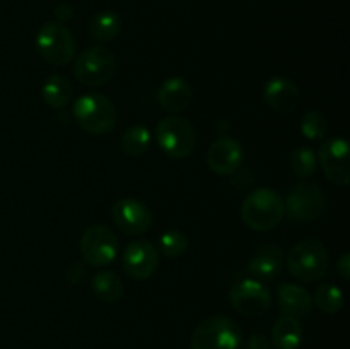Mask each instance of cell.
<instances>
[{
  "mask_svg": "<svg viewBox=\"0 0 350 349\" xmlns=\"http://www.w3.org/2000/svg\"><path fill=\"white\" fill-rule=\"evenodd\" d=\"M286 216L284 198L277 190L262 187L253 190L241 204V219L250 229L258 233L272 231Z\"/></svg>",
  "mask_w": 350,
  "mask_h": 349,
  "instance_id": "cell-1",
  "label": "cell"
},
{
  "mask_svg": "<svg viewBox=\"0 0 350 349\" xmlns=\"http://www.w3.org/2000/svg\"><path fill=\"white\" fill-rule=\"evenodd\" d=\"M75 122L91 135H106L116 125V106L108 96L99 92H88L75 99L72 108Z\"/></svg>",
  "mask_w": 350,
  "mask_h": 349,
  "instance_id": "cell-2",
  "label": "cell"
},
{
  "mask_svg": "<svg viewBox=\"0 0 350 349\" xmlns=\"http://www.w3.org/2000/svg\"><path fill=\"white\" fill-rule=\"evenodd\" d=\"M291 276L301 283H317L323 279L330 263L328 250L320 240L306 238L297 242L286 257Z\"/></svg>",
  "mask_w": 350,
  "mask_h": 349,
  "instance_id": "cell-3",
  "label": "cell"
},
{
  "mask_svg": "<svg viewBox=\"0 0 350 349\" xmlns=\"http://www.w3.org/2000/svg\"><path fill=\"white\" fill-rule=\"evenodd\" d=\"M243 332L234 320L222 315L207 317L193 328L190 337L191 349H238Z\"/></svg>",
  "mask_w": 350,
  "mask_h": 349,
  "instance_id": "cell-4",
  "label": "cell"
},
{
  "mask_svg": "<svg viewBox=\"0 0 350 349\" xmlns=\"http://www.w3.org/2000/svg\"><path fill=\"white\" fill-rule=\"evenodd\" d=\"M156 137L159 147L171 159H185L197 147V132L187 118L170 115L157 123Z\"/></svg>",
  "mask_w": 350,
  "mask_h": 349,
  "instance_id": "cell-5",
  "label": "cell"
},
{
  "mask_svg": "<svg viewBox=\"0 0 350 349\" xmlns=\"http://www.w3.org/2000/svg\"><path fill=\"white\" fill-rule=\"evenodd\" d=\"M118 62L105 47H91L81 51L74 64V75L81 84L89 88H101L108 84L116 74Z\"/></svg>",
  "mask_w": 350,
  "mask_h": 349,
  "instance_id": "cell-6",
  "label": "cell"
},
{
  "mask_svg": "<svg viewBox=\"0 0 350 349\" xmlns=\"http://www.w3.org/2000/svg\"><path fill=\"white\" fill-rule=\"evenodd\" d=\"M36 50L48 64L64 67L75 57V40L65 24L44 23L36 34Z\"/></svg>",
  "mask_w": 350,
  "mask_h": 349,
  "instance_id": "cell-7",
  "label": "cell"
},
{
  "mask_svg": "<svg viewBox=\"0 0 350 349\" xmlns=\"http://www.w3.org/2000/svg\"><path fill=\"white\" fill-rule=\"evenodd\" d=\"M284 207L291 221L311 222L321 218L327 207V198L317 183L301 181L289 190Z\"/></svg>",
  "mask_w": 350,
  "mask_h": 349,
  "instance_id": "cell-8",
  "label": "cell"
},
{
  "mask_svg": "<svg viewBox=\"0 0 350 349\" xmlns=\"http://www.w3.org/2000/svg\"><path fill=\"white\" fill-rule=\"evenodd\" d=\"M120 240L113 229L105 224H92L81 238V255L92 267H105L118 255Z\"/></svg>",
  "mask_w": 350,
  "mask_h": 349,
  "instance_id": "cell-9",
  "label": "cell"
},
{
  "mask_svg": "<svg viewBox=\"0 0 350 349\" xmlns=\"http://www.w3.org/2000/svg\"><path fill=\"white\" fill-rule=\"evenodd\" d=\"M229 301L245 317H262L272 307V293L256 279H243L229 289Z\"/></svg>",
  "mask_w": 350,
  "mask_h": 349,
  "instance_id": "cell-10",
  "label": "cell"
},
{
  "mask_svg": "<svg viewBox=\"0 0 350 349\" xmlns=\"http://www.w3.org/2000/svg\"><path fill=\"white\" fill-rule=\"evenodd\" d=\"M113 221L116 228L129 236L144 235L154 222L152 211L142 201L133 197L120 198L111 209Z\"/></svg>",
  "mask_w": 350,
  "mask_h": 349,
  "instance_id": "cell-11",
  "label": "cell"
},
{
  "mask_svg": "<svg viewBox=\"0 0 350 349\" xmlns=\"http://www.w3.org/2000/svg\"><path fill=\"white\" fill-rule=\"evenodd\" d=\"M323 173L328 180L338 187H347L350 181V163H349V142L342 137L327 139L318 151Z\"/></svg>",
  "mask_w": 350,
  "mask_h": 349,
  "instance_id": "cell-12",
  "label": "cell"
},
{
  "mask_svg": "<svg viewBox=\"0 0 350 349\" xmlns=\"http://www.w3.org/2000/svg\"><path fill=\"white\" fill-rule=\"evenodd\" d=\"M122 267L132 279H149L159 267V252L147 240L129 243L122 257Z\"/></svg>",
  "mask_w": 350,
  "mask_h": 349,
  "instance_id": "cell-13",
  "label": "cell"
},
{
  "mask_svg": "<svg viewBox=\"0 0 350 349\" xmlns=\"http://www.w3.org/2000/svg\"><path fill=\"white\" fill-rule=\"evenodd\" d=\"M245 151L236 139L228 135L219 137L211 144L207 153V164L215 174L228 177L234 174L241 168Z\"/></svg>",
  "mask_w": 350,
  "mask_h": 349,
  "instance_id": "cell-14",
  "label": "cell"
},
{
  "mask_svg": "<svg viewBox=\"0 0 350 349\" xmlns=\"http://www.w3.org/2000/svg\"><path fill=\"white\" fill-rule=\"evenodd\" d=\"M286 260L284 248L277 243H265L260 248L255 250L248 262V272L252 274L253 279L265 283V281H273L280 274Z\"/></svg>",
  "mask_w": 350,
  "mask_h": 349,
  "instance_id": "cell-15",
  "label": "cell"
},
{
  "mask_svg": "<svg viewBox=\"0 0 350 349\" xmlns=\"http://www.w3.org/2000/svg\"><path fill=\"white\" fill-rule=\"evenodd\" d=\"M263 99L273 112L291 113L299 105V89L291 79L277 75L263 88Z\"/></svg>",
  "mask_w": 350,
  "mask_h": 349,
  "instance_id": "cell-16",
  "label": "cell"
},
{
  "mask_svg": "<svg viewBox=\"0 0 350 349\" xmlns=\"http://www.w3.org/2000/svg\"><path fill=\"white\" fill-rule=\"evenodd\" d=\"M191 99H193V89H191L190 82L185 77H170L159 86L157 91V101L159 106L171 115L183 112L190 106Z\"/></svg>",
  "mask_w": 350,
  "mask_h": 349,
  "instance_id": "cell-17",
  "label": "cell"
},
{
  "mask_svg": "<svg viewBox=\"0 0 350 349\" xmlns=\"http://www.w3.org/2000/svg\"><path fill=\"white\" fill-rule=\"evenodd\" d=\"M277 301H279L282 315L296 318L308 317L313 308V296L310 294V291L293 283L280 284L277 289Z\"/></svg>",
  "mask_w": 350,
  "mask_h": 349,
  "instance_id": "cell-18",
  "label": "cell"
},
{
  "mask_svg": "<svg viewBox=\"0 0 350 349\" xmlns=\"http://www.w3.org/2000/svg\"><path fill=\"white\" fill-rule=\"evenodd\" d=\"M304 328L299 318L282 315L272 327V344L277 349H297L303 342Z\"/></svg>",
  "mask_w": 350,
  "mask_h": 349,
  "instance_id": "cell-19",
  "label": "cell"
},
{
  "mask_svg": "<svg viewBox=\"0 0 350 349\" xmlns=\"http://www.w3.org/2000/svg\"><path fill=\"white\" fill-rule=\"evenodd\" d=\"M91 287L94 296L105 303H116L123 296V281L113 270H99L91 281Z\"/></svg>",
  "mask_w": 350,
  "mask_h": 349,
  "instance_id": "cell-20",
  "label": "cell"
},
{
  "mask_svg": "<svg viewBox=\"0 0 350 349\" xmlns=\"http://www.w3.org/2000/svg\"><path fill=\"white\" fill-rule=\"evenodd\" d=\"M72 84L68 82L67 77L64 75H50V77L44 81L43 88H41V96H43V101L46 103L51 108H65V106L70 103L72 98Z\"/></svg>",
  "mask_w": 350,
  "mask_h": 349,
  "instance_id": "cell-21",
  "label": "cell"
},
{
  "mask_svg": "<svg viewBox=\"0 0 350 349\" xmlns=\"http://www.w3.org/2000/svg\"><path fill=\"white\" fill-rule=\"evenodd\" d=\"M120 27H122L120 17L115 12L103 10V12L96 14L89 23V34L92 40L106 43V41L115 40L116 34L120 33Z\"/></svg>",
  "mask_w": 350,
  "mask_h": 349,
  "instance_id": "cell-22",
  "label": "cell"
},
{
  "mask_svg": "<svg viewBox=\"0 0 350 349\" xmlns=\"http://www.w3.org/2000/svg\"><path fill=\"white\" fill-rule=\"evenodd\" d=\"M150 140V130L144 125H133L126 129L122 135V149L126 156L130 157H140L149 151Z\"/></svg>",
  "mask_w": 350,
  "mask_h": 349,
  "instance_id": "cell-23",
  "label": "cell"
},
{
  "mask_svg": "<svg viewBox=\"0 0 350 349\" xmlns=\"http://www.w3.org/2000/svg\"><path fill=\"white\" fill-rule=\"evenodd\" d=\"M318 310L325 315H337L344 307V293L335 284H320L313 298Z\"/></svg>",
  "mask_w": 350,
  "mask_h": 349,
  "instance_id": "cell-24",
  "label": "cell"
},
{
  "mask_svg": "<svg viewBox=\"0 0 350 349\" xmlns=\"http://www.w3.org/2000/svg\"><path fill=\"white\" fill-rule=\"evenodd\" d=\"M318 166V157L313 149L308 146H299L291 153V170L301 180L313 177Z\"/></svg>",
  "mask_w": 350,
  "mask_h": 349,
  "instance_id": "cell-25",
  "label": "cell"
},
{
  "mask_svg": "<svg viewBox=\"0 0 350 349\" xmlns=\"http://www.w3.org/2000/svg\"><path fill=\"white\" fill-rule=\"evenodd\" d=\"M159 250L167 259H176L183 255L188 248V236L180 229H167L159 236Z\"/></svg>",
  "mask_w": 350,
  "mask_h": 349,
  "instance_id": "cell-26",
  "label": "cell"
},
{
  "mask_svg": "<svg viewBox=\"0 0 350 349\" xmlns=\"http://www.w3.org/2000/svg\"><path fill=\"white\" fill-rule=\"evenodd\" d=\"M301 133L310 140H323L328 133V120L320 112H306L301 116Z\"/></svg>",
  "mask_w": 350,
  "mask_h": 349,
  "instance_id": "cell-27",
  "label": "cell"
},
{
  "mask_svg": "<svg viewBox=\"0 0 350 349\" xmlns=\"http://www.w3.org/2000/svg\"><path fill=\"white\" fill-rule=\"evenodd\" d=\"M85 266L82 262H79V260H74V262H70L67 266V269H65V276H67V279L70 281L72 284H79L82 283V281L85 279Z\"/></svg>",
  "mask_w": 350,
  "mask_h": 349,
  "instance_id": "cell-28",
  "label": "cell"
},
{
  "mask_svg": "<svg viewBox=\"0 0 350 349\" xmlns=\"http://www.w3.org/2000/svg\"><path fill=\"white\" fill-rule=\"evenodd\" d=\"M72 16H74V9H72L70 3H60V5H57V9H55L57 23L65 24L68 19H72Z\"/></svg>",
  "mask_w": 350,
  "mask_h": 349,
  "instance_id": "cell-29",
  "label": "cell"
},
{
  "mask_svg": "<svg viewBox=\"0 0 350 349\" xmlns=\"http://www.w3.org/2000/svg\"><path fill=\"white\" fill-rule=\"evenodd\" d=\"M337 270H338V274H340V276L344 277L345 281H347L349 277H350V255H349L347 252L342 253L340 259L337 260Z\"/></svg>",
  "mask_w": 350,
  "mask_h": 349,
  "instance_id": "cell-30",
  "label": "cell"
},
{
  "mask_svg": "<svg viewBox=\"0 0 350 349\" xmlns=\"http://www.w3.org/2000/svg\"><path fill=\"white\" fill-rule=\"evenodd\" d=\"M265 348H270V341L263 334H253L252 337H250L248 349H265Z\"/></svg>",
  "mask_w": 350,
  "mask_h": 349,
  "instance_id": "cell-31",
  "label": "cell"
},
{
  "mask_svg": "<svg viewBox=\"0 0 350 349\" xmlns=\"http://www.w3.org/2000/svg\"><path fill=\"white\" fill-rule=\"evenodd\" d=\"M265 349H272V346H270V348H265Z\"/></svg>",
  "mask_w": 350,
  "mask_h": 349,
  "instance_id": "cell-32",
  "label": "cell"
}]
</instances>
